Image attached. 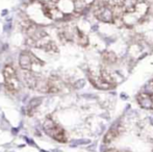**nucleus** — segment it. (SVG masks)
<instances>
[{
    "label": "nucleus",
    "instance_id": "obj_1",
    "mask_svg": "<svg viewBox=\"0 0 153 152\" xmlns=\"http://www.w3.org/2000/svg\"><path fill=\"white\" fill-rule=\"evenodd\" d=\"M25 33L27 36L26 43L29 46L36 47L39 49L47 51V52H57V46L54 44L52 40L49 38L46 31L43 30L38 25L31 22H27L24 25Z\"/></svg>",
    "mask_w": 153,
    "mask_h": 152
},
{
    "label": "nucleus",
    "instance_id": "obj_2",
    "mask_svg": "<svg viewBox=\"0 0 153 152\" xmlns=\"http://www.w3.org/2000/svg\"><path fill=\"white\" fill-rule=\"evenodd\" d=\"M43 128H44V131L46 132L47 136L52 138L56 142L66 143L67 140H68L65 129L59 123H56L50 116H48L45 119L44 123H43Z\"/></svg>",
    "mask_w": 153,
    "mask_h": 152
},
{
    "label": "nucleus",
    "instance_id": "obj_3",
    "mask_svg": "<svg viewBox=\"0 0 153 152\" xmlns=\"http://www.w3.org/2000/svg\"><path fill=\"white\" fill-rule=\"evenodd\" d=\"M3 77H4V83L8 92L13 94H16L20 90V82H19L18 75L17 72L12 66L7 65L3 69Z\"/></svg>",
    "mask_w": 153,
    "mask_h": 152
},
{
    "label": "nucleus",
    "instance_id": "obj_4",
    "mask_svg": "<svg viewBox=\"0 0 153 152\" xmlns=\"http://www.w3.org/2000/svg\"><path fill=\"white\" fill-rule=\"evenodd\" d=\"M19 65L24 71H32L33 67H42L44 62L41 61L30 51H22L19 57Z\"/></svg>",
    "mask_w": 153,
    "mask_h": 152
},
{
    "label": "nucleus",
    "instance_id": "obj_5",
    "mask_svg": "<svg viewBox=\"0 0 153 152\" xmlns=\"http://www.w3.org/2000/svg\"><path fill=\"white\" fill-rule=\"evenodd\" d=\"M137 103L142 108L153 110V93L152 92H142L137 97Z\"/></svg>",
    "mask_w": 153,
    "mask_h": 152
},
{
    "label": "nucleus",
    "instance_id": "obj_6",
    "mask_svg": "<svg viewBox=\"0 0 153 152\" xmlns=\"http://www.w3.org/2000/svg\"><path fill=\"white\" fill-rule=\"evenodd\" d=\"M95 16L99 20L104 21V22H111L114 19L113 10H111V8L108 5H105V4H103V5L99 6L97 8L96 12H95Z\"/></svg>",
    "mask_w": 153,
    "mask_h": 152
},
{
    "label": "nucleus",
    "instance_id": "obj_7",
    "mask_svg": "<svg viewBox=\"0 0 153 152\" xmlns=\"http://www.w3.org/2000/svg\"><path fill=\"white\" fill-rule=\"evenodd\" d=\"M89 79L92 82V85H94V87H98V89L108 90L114 87V85H109L108 82H106V81L101 77V75H96V74L92 73V72H89Z\"/></svg>",
    "mask_w": 153,
    "mask_h": 152
},
{
    "label": "nucleus",
    "instance_id": "obj_8",
    "mask_svg": "<svg viewBox=\"0 0 153 152\" xmlns=\"http://www.w3.org/2000/svg\"><path fill=\"white\" fill-rule=\"evenodd\" d=\"M121 130H122V126L120 123H117V124H115V125L111 126V129L107 131V133L105 134V136H104L105 144H109L111 142H113V141L121 133Z\"/></svg>",
    "mask_w": 153,
    "mask_h": 152
},
{
    "label": "nucleus",
    "instance_id": "obj_9",
    "mask_svg": "<svg viewBox=\"0 0 153 152\" xmlns=\"http://www.w3.org/2000/svg\"><path fill=\"white\" fill-rule=\"evenodd\" d=\"M104 59L107 63H114L116 61V55L113 52H106L104 54Z\"/></svg>",
    "mask_w": 153,
    "mask_h": 152
},
{
    "label": "nucleus",
    "instance_id": "obj_10",
    "mask_svg": "<svg viewBox=\"0 0 153 152\" xmlns=\"http://www.w3.org/2000/svg\"><path fill=\"white\" fill-rule=\"evenodd\" d=\"M108 152H128V151H119V150H114V151H108Z\"/></svg>",
    "mask_w": 153,
    "mask_h": 152
},
{
    "label": "nucleus",
    "instance_id": "obj_11",
    "mask_svg": "<svg viewBox=\"0 0 153 152\" xmlns=\"http://www.w3.org/2000/svg\"><path fill=\"white\" fill-rule=\"evenodd\" d=\"M151 87H152V90H153V81L151 82ZM152 93H153V92H152Z\"/></svg>",
    "mask_w": 153,
    "mask_h": 152
}]
</instances>
